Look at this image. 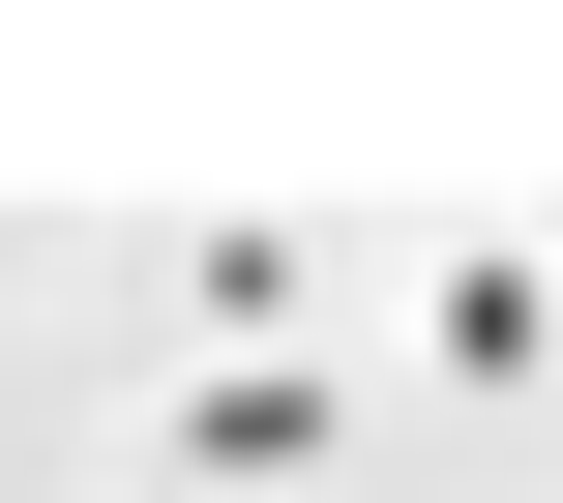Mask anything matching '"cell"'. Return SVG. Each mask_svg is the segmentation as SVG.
<instances>
[{
	"mask_svg": "<svg viewBox=\"0 0 563 503\" xmlns=\"http://www.w3.org/2000/svg\"><path fill=\"white\" fill-rule=\"evenodd\" d=\"M327 415H356L327 356H208V385H178V503H267L297 445H327Z\"/></svg>",
	"mask_w": 563,
	"mask_h": 503,
	"instance_id": "obj_1",
	"label": "cell"
},
{
	"mask_svg": "<svg viewBox=\"0 0 563 503\" xmlns=\"http://www.w3.org/2000/svg\"><path fill=\"white\" fill-rule=\"evenodd\" d=\"M416 356H445V385H534L563 356V267H416Z\"/></svg>",
	"mask_w": 563,
	"mask_h": 503,
	"instance_id": "obj_2",
	"label": "cell"
},
{
	"mask_svg": "<svg viewBox=\"0 0 563 503\" xmlns=\"http://www.w3.org/2000/svg\"><path fill=\"white\" fill-rule=\"evenodd\" d=\"M119 503H178V474H119Z\"/></svg>",
	"mask_w": 563,
	"mask_h": 503,
	"instance_id": "obj_3",
	"label": "cell"
}]
</instances>
